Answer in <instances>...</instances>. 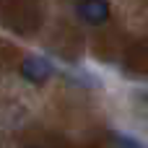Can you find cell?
Instances as JSON below:
<instances>
[{
    "label": "cell",
    "mask_w": 148,
    "mask_h": 148,
    "mask_svg": "<svg viewBox=\"0 0 148 148\" xmlns=\"http://www.w3.org/2000/svg\"><path fill=\"white\" fill-rule=\"evenodd\" d=\"M29 148H39V146H29Z\"/></svg>",
    "instance_id": "obj_4"
},
{
    "label": "cell",
    "mask_w": 148,
    "mask_h": 148,
    "mask_svg": "<svg viewBox=\"0 0 148 148\" xmlns=\"http://www.w3.org/2000/svg\"><path fill=\"white\" fill-rule=\"evenodd\" d=\"M112 143H114V148H143L138 140H130V138H122V135L112 138Z\"/></svg>",
    "instance_id": "obj_3"
},
{
    "label": "cell",
    "mask_w": 148,
    "mask_h": 148,
    "mask_svg": "<svg viewBox=\"0 0 148 148\" xmlns=\"http://www.w3.org/2000/svg\"><path fill=\"white\" fill-rule=\"evenodd\" d=\"M21 75L29 83H44L52 75V65L47 60H42V57H26L21 62Z\"/></svg>",
    "instance_id": "obj_2"
},
{
    "label": "cell",
    "mask_w": 148,
    "mask_h": 148,
    "mask_svg": "<svg viewBox=\"0 0 148 148\" xmlns=\"http://www.w3.org/2000/svg\"><path fill=\"white\" fill-rule=\"evenodd\" d=\"M75 13L81 16V21H86L88 26H101L109 21V3L107 0H78L75 3Z\"/></svg>",
    "instance_id": "obj_1"
}]
</instances>
